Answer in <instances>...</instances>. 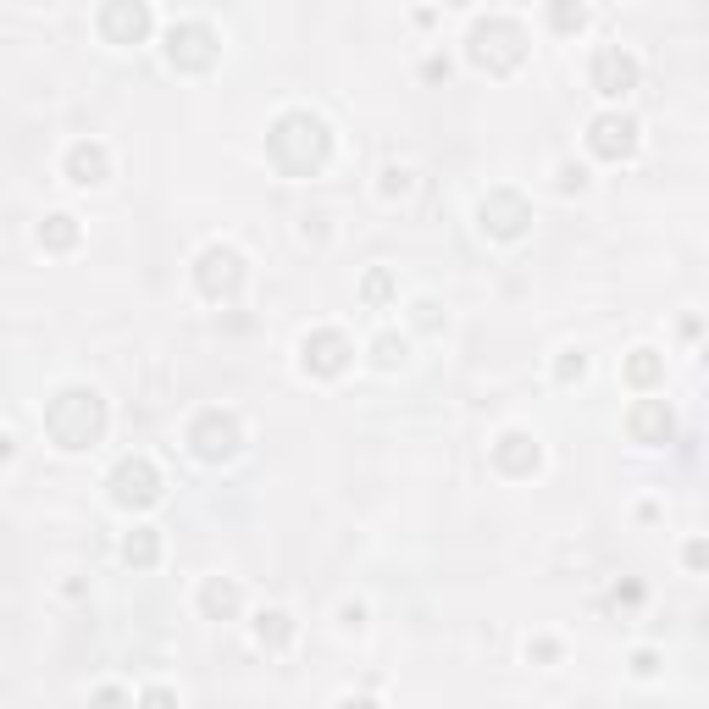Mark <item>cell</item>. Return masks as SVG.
I'll use <instances>...</instances> for the list:
<instances>
[{"mask_svg":"<svg viewBox=\"0 0 709 709\" xmlns=\"http://www.w3.org/2000/svg\"><path fill=\"white\" fill-rule=\"evenodd\" d=\"M521 56H527V39H521L516 23L493 17V23L471 28V61H477V67H488V73H510V67H521Z\"/></svg>","mask_w":709,"mask_h":709,"instance_id":"cell-3","label":"cell"},{"mask_svg":"<svg viewBox=\"0 0 709 709\" xmlns=\"http://www.w3.org/2000/svg\"><path fill=\"white\" fill-rule=\"evenodd\" d=\"M560 189H565V194L582 189V172H577V167H565V172H560Z\"/></svg>","mask_w":709,"mask_h":709,"instance_id":"cell-28","label":"cell"},{"mask_svg":"<svg viewBox=\"0 0 709 709\" xmlns=\"http://www.w3.org/2000/svg\"><path fill=\"white\" fill-rule=\"evenodd\" d=\"M39 244H45V250H73V244H78V222L73 217H45Z\"/></svg>","mask_w":709,"mask_h":709,"instance_id":"cell-19","label":"cell"},{"mask_svg":"<svg viewBox=\"0 0 709 709\" xmlns=\"http://www.w3.org/2000/svg\"><path fill=\"white\" fill-rule=\"evenodd\" d=\"M626 377H632L637 388H649V383H660V361H654L649 349H637L632 361H626Z\"/></svg>","mask_w":709,"mask_h":709,"instance_id":"cell-21","label":"cell"},{"mask_svg":"<svg viewBox=\"0 0 709 709\" xmlns=\"http://www.w3.org/2000/svg\"><path fill=\"white\" fill-rule=\"evenodd\" d=\"M67 172H73V183H106V172H111L106 145H73V156H67Z\"/></svg>","mask_w":709,"mask_h":709,"instance_id":"cell-14","label":"cell"},{"mask_svg":"<svg viewBox=\"0 0 709 709\" xmlns=\"http://www.w3.org/2000/svg\"><path fill=\"white\" fill-rule=\"evenodd\" d=\"M493 460H499L505 471H532L538 466V444H532L527 433H505L499 444H493Z\"/></svg>","mask_w":709,"mask_h":709,"instance_id":"cell-15","label":"cell"},{"mask_svg":"<svg viewBox=\"0 0 709 709\" xmlns=\"http://www.w3.org/2000/svg\"><path fill=\"white\" fill-rule=\"evenodd\" d=\"M632 433H637V444H665V438H671V410H665V399H643V405L632 410Z\"/></svg>","mask_w":709,"mask_h":709,"instance_id":"cell-13","label":"cell"},{"mask_svg":"<svg viewBox=\"0 0 709 709\" xmlns=\"http://www.w3.org/2000/svg\"><path fill=\"white\" fill-rule=\"evenodd\" d=\"M100 34H106L111 45H139V39L150 34V6L145 0H106Z\"/></svg>","mask_w":709,"mask_h":709,"instance_id":"cell-6","label":"cell"},{"mask_svg":"<svg viewBox=\"0 0 709 709\" xmlns=\"http://www.w3.org/2000/svg\"><path fill=\"white\" fill-rule=\"evenodd\" d=\"M349 366V344H344V333H311L305 338V372H316V377H338Z\"/></svg>","mask_w":709,"mask_h":709,"instance_id":"cell-12","label":"cell"},{"mask_svg":"<svg viewBox=\"0 0 709 709\" xmlns=\"http://www.w3.org/2000/svg\"><path fill=\"white\" fill-rule=\"evenodd\" d=\"M449 6H471V0H449Z\"/></svg>","mask_w":709,"mask_h":709,"instance_id":"cell-30","label":"cell"},{"mask_svg":"<svg viewBox=\"0 0 709 709\" xmlns=\"http://www.w3.org/2000/svg\"><path fill=\"white\" fill-rule=\"evenodd\" d=\"M45 6H50V0H45Z\"/></svg>","mask_w":709,"mask_h":709,"instance_id":"cell-31","label":"cell"},{"mask_svg":"<svg viewBox=\"0 0 709 709\" xmlns=\"http://www.w3.org/2000/svg\"><path fill=\"white\" fill-rule=\"evenodd\" d=\"M410 189V178L405 172H388V183H383V194H405Z\"/></svg>","mask_w":709,"mask_h":709,"instance_id":"cell-27","label":"cell"},{"mask_svg":"<svg viewBox=\"0 0 709 709\" xmlns=\"http://www.w3.org/2000/svg\"><path fill=\"white\" fill-rule=\"evenodd\" d=\"M189 444H194V455H200V460H228L233 449H239V421L222 416V410H205V416L194 421Z\"/></svg>","mask_w":709,"mask_h":709,"instance_id":"cell-7","label":"cell"},{"mask_svg":"<svg viewBox=\"0 0 709 709\" xmlns=\"http://www.w3.org/2000/svg\"><path fill=\"white\" fill-rule=\"evenodd\" d=\"M45 427L61 449H89L100 438V427H106V410H100V399L89 388H61L45 410Z\"/></svg>","mask_w":709,"mask_h":709,"instance_id":"cell-2","label":"cell"},{"mask_svg":"<svg viewBox=\"0 0 709 709\" xmlns=\"http://www.w3.org/2000/svg\"><path fill=\"white\" fill-rule=\"evenodd\" d=\"M394 361H405V344L399 338H377V366H394Z\"/></svg>","mask_w":709,"mask_h":709,"instance_id":"cell-22","label":"cell"},{"mask_svg":"<svg viewBox=\"0 0 709 709\" xmlns=\"http://www.w3.org/2000/svg\"><path fill=\"white\" fill-rule=\"evenodd\" d=\"M527 222L532 217H527V200H521V194L499 189V194H488V200H482V228H493L499 239H516Z\"/></svg>","mask_w":709,"mask_h":709,"instance_id":"cell-11","label":"cell"},{"mask_svg":"<svg viewBox=\"0 0 709 709\" xmlns=\"http://www.w3.org/2000/svg\"><path fill=\"white\" fill-rule=\"evenodd\" d=\"M239 283H244V261L233 250H222V244H211L200 255V289L211 300H228V294H239Z\"/></svg>","mask_w":709,"mask_h":709,"instance_id":"cell-8","label":"cell"},{"mask_svg":"<svg viewBox=\"0 0 709 709\" xmlns=\"http://www.w3.org/2000/svg\"><path fill=\"white\" fill-rule=\"evenodd\" d=\"M549 23H554V34H577V28L588 23V6H582V0H554Z\"/></svg>","mask_w":709,"mask_h":709,"instance_id":"cell-20","label":"cell"},{"mask_svg":"<svg viewBox=\"0 0 709 709\" xmlns=\"http://www.w3.org/2000/svg\"><path fill=\"white\" fill-rule=\"evenodd\" d=\"M200 610L211 615V621L233 615V610H239V588H233V582H205V593H200Z\"/></svg>","mask_w":709,"mask_h":709,"instance_id":"cell-17","label":"cell"},{"mask_svg":"<svg viewBox=\"0 0 709 709\" xmlns=\"http://www.w3.org/2000/svg\"><path fill=\"white\" fill-rule=\"evenodd\" d=\"M255 637H261L266 649H289V637H294V621L283 610H261L255 615Z\"/></svg>","mask_w":709,"mask_h":709,"instance_id":"cell-16","label":"cell"},{"mask_svg":"<svg viewBox=\"0 0 709 709\" xmlns=\"http://www.w3.org/2000/svg\"><path fill=\"white\" fill-rule=\"evenodd\" d=\"M111 499H117L122 510H145L161 499V477L150 460H122L117 471H111Z\"/></svg>","mask_w":709,"mask_h":709,"instance_id":"cell-4","label":"cell"},{"mask_svg":"<svg viewBox=\"0 0 709 709\" xmlns=\"http://www.w3.org/2000/svg\"><path fill=\"white\" fill-rule=\"evenodd\" d=\"M167 56H172V67H183V73H205V67L217 61V34L200 28V23H183V28L167 34Z\"/></svg>","mask_w":709,"mask_h":709,"instance_id":"cell-5","label":"cell"},{"mask_svg":"<svg viewBox=\"0 0 709 709\" xmlns=\"http://www.w3.org/2000/svg\"><path fill=\"white\" fill-rule=\"evenodd\" d=\"M582 366H588L582 355H565V361L554 366V372H560V383H571V377H582Z\"/></svg>","mask_w":709,"mask_h":709,"instance_id":"cell-24","label":"cell"},{"mask_svg":"<svg viewBox=\"0 0 709 709\" xmlns=\"http://www.w3.org/2000/svg\"><path fill=\"white\" fill-rule=\"evenodd\" d=\"M388 289H394V277H388V272H372V277H366V300H388Z\"/></svg>","mask_w":709,"mask_h":709,"instance_id":"cell-23","label":"cell"},{"mask_svg":"<svg viewBox=\"0 0 709 709\" xmlns=\"http://www.w3.org/2000/svg\"><path fill=\"white\" fill-rule=\"evenodd\" d=\"M588 145H593V156H599V161L632 156V150H637V122L632 117H599V122H593V133H588Z\"/></svg>","mask_w":709,"mask_h":709,"instance_id":"cell-10","label":"cell"},{"mask_svg":"<svg viewBox=\"0 0 709 709\" xmlns=\"http://www.w3.org/2000/svg\"><path fill=\"white\" fill-rule=\"evenodd\" d=\"M122 554H128V565H139V571H150V565L161 560V543H156V532L150 527H139L128 543H122Z\"/></svg>","mask_w":709,"mask_h":709,"instance_id":"cell-18","label":"cell"},{"mask_svg":"<svg viewBox=\"0 0 709 709\" xmlns=\"http://www.w3.org/2000/svg\"><path fill=\"white\" fill-rule=\"evenodd\" d=\"M593 89H599V95H610V100H621V95H632L637 89V61L626 56V50H599V56H593Z\"/></svg>","mask_w":709,"mask_h":709,"instance_id":"cell-9","label":"cell"},{"mask_svg":"<svg viewBox=\"0 0 709 709\" xmlns=\"http://www.w3.org/2000/svg\"><path fill=\"white\" fill-rule=\"evenodd\" d=\"M6 455H12V438H6V433H0V460H6Z\"/></svg>","mask_w":709,"mask_h":709,"instance_id":"cell-29","label":"cell"},{"mask_svg":"<svg viewBox=\"0 0 709 709\" xmlns=\"http://www.w3.org/2000/svg\"><path fill=\"white\" fill-rule=\"evenodd\" d=\"M266 150H272V161H277L283 172L305 178V172H316V167L327 161V128L311 117V111H289V117L272 128Z\"/></svg>","mask_w":709,"mask_h":709,"instance_id":"cell-1","label":"cell"},{"mask_svg":"<svg viewBox=\"0 0 709 709\" xmlns=\"http://www.w3.org/2000/svg\"><path fill=\"white\" fill-rule=\"evenodd\" d=\"M416 322H421V327H438V305L421 300V305H416Z\"/></svg>","mask_w":709,"mask_h":709,"instance_id":"cell-26","label":"cell"},{"mask_svg":"<svg viewBox=\"0 0 709 709\" xmlns=\"http://www.w3.org/2000/svg\"><path fill=\"white\" fill-rule=\"evenodd\" d=\"M632 671H637V676H654V671H660V660H654V654L643 649V654H637V660H632Z\"/></svg>","mask_w":709,"mask_h":709,"instance_id":"cell-25","label":"cell"}]
</instances>
